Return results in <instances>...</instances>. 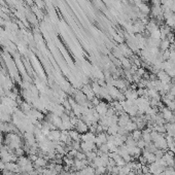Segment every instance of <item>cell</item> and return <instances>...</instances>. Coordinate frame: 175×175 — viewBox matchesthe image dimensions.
Instances as JSON below:
<instances>
[{
  "label": "cell",
  "mask_w": 175,
  "mask_h": 175,
  "mask_svg": "<svg viewBox=\"0 0 175 175\" xmlns=\"http://www.w3.org/2000/svg\"><path fill=\"white\" fill-rule=\"evenodd\" d=\"M60 136H61V131L58 129H54V130H50L46 137H48V139H50V141H53V142H59Z\"/></svg>",
  "instance_id": "cell-10"
},
{
  "label": "cell",
  "mask_w": 175,
  "mask_h": 175,
  "mask_svg": "<svg viewBox=\"0 0 175 175\" xmlns=\"http://www.w3.org/2000/svg\"><path fill=\"white\" fill-rule=\"evenodd\" d=\"M166 151H164V150H162V149H157L156 150L154 154H155V156H156V160L157 159H161L162 157L164 156V154H165Z\"/></svg>",
  "instance_id": "cell-32"
},
{
  "label": "cell",
  "mask_w": 175,
  "mask_h": 175,
  "mask_svg": "<svg viewBox=\"0 0 175 175\" xmlns=\"http://www.w3.org/2000/svg\"><path fill=\"white\" fill-rule=\"evenodd\" d=\"M125 145H127V147H132V146H137V143L136 141L132 138L131 134L127 135V138H126V141H125Z\"/></svg>",
  "instance_id": "cell-19"
},
{
  "label": "cell",
  "mask_w": 175,
  "mask_h": 175,
  "mask_svg": "<svg viewBox=\"0 0 175 175\" xmlns=\"http://www.w3.org/2000/svg\"><path fill=\"white\" fill-rule=\"evenodd\" d=\"M130 121H131V116H130L128 113H126V112H123V113H121L120 116H118V125L120 126V127L125 128Z\"/></svg>",
  "instance_id": "cell-9"
},
{
  "label": "cell",
  "mask_w": 175,
  "mask_h": 175,
  "mask_svg": "<svg viewBox=\"0 0 175 175\" xmlns=\"http://www.w3.org/2000/svg\"><path fill=\"white\" fill-rule=\"evenodd\" d=\"M105 173H107L106 167L101 166V167H97V168H95V175H104Z\"/></svg>",
  "instance_id": "cell-26"
},
{
  "label": "cell",
  "mask_w": 175,
  "mask_h": 175,
  "mask_svg": "<svg viewBox=\"0 0 175 175\" xmlns=\"http://www.w3.org/2000/svg\"><path fill=\"white\" fill-rule=\"evenodd\" d=\"M144 175H154V174H152V173H150V172H147V173H145Z\"/></svg>",
  "instance_id": "cell-38"
},
{
  "label": "cell",
  "mask_w": 175,
  "mask_h": 175,
  "mask_svg": "<svg viewBox=\"0 0 175 175\" xmlns=\"http://www.w3.org/2000/svg\"><path fill=\"white\" fill-rule=\"evenodd\" d=\"M159 111H161L160 114H161L162 118L166 121V123H175V122L173 121V111L172 110L167 108L166 106H164L163 108L160 109Z\"/></svg>",
  "instance_id": "cell-3"
},
{
  "label": "cell",
  "mask_w": 175,
  "mask_h": 175,
  "mask_svg": "<svg viewBox=\"0 0 175 175\" xmlns=\"http://www.w3.org/2000/svg\"><path fill=\"white\" fill-rule=\"evenodd\" d=\"M146 29H147L150 33H152V32L156 31V30H159V29H158L157 24H156L154 21H150L149 23H147V25H146Z\"/></svg>",
  "instance_id": "cell-24"
},
{
  "label": "cell",
  "mask_w": 175,
  "mask_h": 175,
  "mask_svg": "<svg viewBox=\"0 0 175 175\" xmlns=\"http://www.w3.org/2000/svg\"><path fill=\"white\" fill-rule=\"evenodd\" d=\"M121 61L123 62L122 64H123V66L125 67L126 69H130V68H131V63H130V61L127 59V58H124L123 57L121 59Z\"/></svg>",
  "instance_id": "cell-29"
},
{
  "label": "cell",
  "mask_w": 175,
  "mask_h": 175,
  "mask_svg": "<svg viewBox=\"0 0 175 175\" xmlns=\"http://www.w3.org/2000/svg\"><path fill=\"white\" fill-rule=\"evenodd\" d=\"M109 107H110V105H109L106 101L101 100L100 102L94 107V108H95V110L98 112V114L100 116H105L107 113V111H108Z\"/></svg>",
  "instance_id": "cell-1"
},
{
  "label": "cell",
  "mask_w": 175,
  "mask_h": 175,
  "mask_svg": "<svg viewBox=\"0 0 175 175\" xmlns=\"http://www.w3.org/2000/svg\"><path fill=\"white\" fill-rule=\"evenodd\" d=\"M82 93H84V95L86 96V98H88V100H89V101L93 100L94 98L96 97L95 93H94L93 90H92L91 84H84V86H82Z\"/></svg>",
  "instance_id": "cell-5"
},
{
  "label": "cell",
  "mask_w": 175,
  "mask_h": 175,
  "mask_svg": "<svg viewBox=\"0 0 175 175\" xmlns=\"http://www.w3.org/2000/svg\"><path fill=\"white\" fill-rule=\"evenodd\" d=\"M139 8H140V10L142 12V14L147 15L148 12H150V8L148 7V5L144 4V3H140V4H139Z\"/></svg>",
  "instance_id": "cell-27"
},
{
  "label": "cell",
  "mask_w": 175,
  "mask_h": 175,
  "mask_svg": "<svg viewBox=\"0 0 175 175\" xmlns=\"http://www.w3.org/2000/svg\"><path fill=\"white\" fill-rule=\"evenodd\" d=\"M170 151H172L173 154H175V146H174V147H172V148H171V149H170Z\"/></svg>",
  "instance_id": "cell-37"
},
{
  "label": "cell",
  "mask_w": 175,
  "mask_h": 175,
  "mask_svg": "<svg viewBox=\"0 0 175 175\" xmlns=\"http://www.w3.org/2000/svg\"><path fill=\"white\" fill-rule=\"evenodd\" d=\"M116 175H124V174H121V173H120V174H116Z\"/></svg>",
  "instance_id": "cell-42"
},
{
  "label": "cell",
  "mask_w": 175,
  "mask_h": 175,
  "mask_svg": "<svg viewBox=\"0 0 175 175\" xmlns=\"http://www.w3.org/2000/svg\"><path fill=\"white\" fill-rule=\"evenodd\" d=\"M174 102H175V100H174Z\"/></svg>",
  "instance_id": "cell-43"
},
{
  "label": "cell",
  "mask_w": 175,
  "mask_h": 175,
  "mask_svg": "<svg viewBox=\"0 0 175 175\" xmlns=\"http://www.w3.org/2000/svg\"><path fill=\"white\" fill-rule=\"evenodd\" d=\"M118 125H112L109 126L108 129L106 130V132L108 135H116L118 133Z\"/></svg>",
  "instance_id": "cell-21"
},
{
  "label": "cell",
  "mask_w": 175,
  "mask_h": 175,
  "mask_svg": "<svg viewBox=\"0 0 175 175\" xmlns=\"http://www.w3.org/2000/svg\"><path fill=\"white\" fill-rule=\"evenodd\" d=\"M107 133L105 132H101L96 134V138H95V144L97 145V147H99L102 144H105L107 142Z\"/></svg>",
  "instance_id": "cell-7"
},
{
  "label": "cell",
  "mask_w": 175,
  "mask_h": 175,
  "mask_svg": "<svg viewBox=\"0 0 175 175\" xmlns=\"http://www.w3.org/2000/svg\"><path fill=\"white\" fill-rule=\"evenodd\" d=\"M157 78L159 80H161L162 82H172V78L168 75V73L165 70H160L157 73Z\"/></svg>",
  "instance_id": "cell-12"
},
{
  "label": "cell",
  "mask_w": 175,
  "mask_h": 175,
  "mask_svg": "<svg viewBox=\"0 0 175 175\" xmlns=\"http://www.w3.org/2000/svg\"><path fill=\"white\" fill-rule=\"evenodd\" d=\"M165 135L160 134L155 141H152L158 149H162L164 150V151H166V150L168 149V145H167V141H166V138H165Z\"/></svg>",
  "instance_id": "cell-2"
},
{
  "label": "cell",
  "mask_w": 175,
  "mask_h": 175,
  "mask_svg": "<svg viewBox=\"0 0 175 175\" xmlns=\"http://www.w3.org/2000/svg\"><path fill=\"white\" fill-rule=\"evenodd\" d=\"M150 132H151V130L147 129V128L142 130V139L145 141L146 144L152 142V141H151V136H150Z\"/></svg>",
  "instance_id": "cell-17"
},
{
  "label": "cell",
  "mask_w": 175,
  "mask_h": 175,
  "mask_svg": "<svg viewBox=\"0 0 175 175\" xmlns=\"http://www.w3.org/2000/svg\"><path fill=\"white\" fill-rule=\"evenodd\" d=\"M131 136H132V138L137 142L139 139L142 138V130H139V129L134 130L133 132H131Z\"/></svg>",
  "instance_id": "cell-20"
},
{
  "label": "cell",
  "mask_w": 175,
  "mask_h": 175,
  "mask_svg": "<svg viewBox=\"0 0 175 175\" xmlns=\"http://www.w3.org/2000/svg\"><path fill=\"white\" fill-rule=\"evenodd\" d=\"M166 72L168 73V75L170 76L171 78H175V67H173V68L167 70Z\"/></svg>",
  "instance_id": "cell-33"
},
{
  "label": "cell",
  "mask_w": 175,
  "mask_h": 175,
  "mask_svg": "<svg viewBox=\"0 0 175 175\" xmlns=\"http://www.w3.org/2000/svg\"><path fill=\"white\" fill-rule=\"evenodd\" d=\"M173 20H174V22H175V14H173Z\"/></svg>",
  "instance_id": "cell-40"
},
{
  "label": "cell",
  "mask_w": 175,
  "mask_h": 175,
  "mask_svg": "<svg viewBox=\"0 0 175 175\" xmlns=\"http://www.w3.org/2000/svg\"><path fill=\"white\" fill-rule=\"evenodd\" d=\"M142 156H143L144 159L146 160V162H147L148 164L156 162V156H155L154 152H149V151H147V150H143Z\"/></svg>",
  "instance_id": "cell-16"
},
{
  "label": "cell",
  "mask_w": 175,
  "mask_h": 175,
  "mask_svg": "<svg viewBox=\"0 0 175 175\" xmlns=\"http://www.w3.org/2000/svg\"><path fill=\"white\" fill-rule=\"evenodd\" d=\"M75 159L77 160H86V154H84V151H80V150H78L77 152H76V156H75Z\"/></svg>",
  "instance_id": "cell-30"
},
{
  "label": "cell",
  "mask_w": 175,
  "mask_h": 175,
  "mask_svg": "<svg viewBox=\"0 0 175 175\" xmlns=\"http://www.w3.org/2000/svg\"><path fill=\"white\" fill-rule=\"evenodd\" d=\"M80 149L86 154V152L97 150V145L94 142H84V141H82L80 142Z\"/></svg>",
  "instance_id": "cell-6"
},
{
  "label": "cell",
  "mask_w": 175,
  "mask_h": 175,
  "mask_svg": "<svg viewBox=\"0 0 175 175\" xmlns=\"http://www.w3.org/2000/svg\"><path fill=\"white\" fill-rule=\"evenodd\" d=\"M155 175H165V174H164V172H161V173H158V174H155Z\"/></svg>",
  "instance_id": "cell-39"
},
{
  "label": "cell",
  "mask_w": 175,
  "mask_h": 175,
  "mask_svg": "<svg viewBox=\"0 0 175 175\" xmlns=\"http://www.w3.org/2000/svg\"><path fill=\"white\" fill-rule=\"evenodd\" d=\"M165 138H166V141H167V145H168V148H172L175 146V141L173 140L172 136H169V135H165Z\"/></svg>",
  "instance_id": "cell-25"
},
{
  "label": "cell",
  "mask_w": 175,
  "mask_h": 175,
  "mask_svg": "<svg viewBox=\"0 0 175 175\" xmlns=\"http://www.w3.org/2000/svg\"><path fill=\"white\" fill-rule=\"evenodd\" d=\"M154 5H160V0H151Z\"/></svg>",
  "instance_id": "cell-35"
},
{
  "label": "cell",
  "mask_w": 175,
  "mask_h": 175,
  "mask_svg": "<svg viewBox=\"0 0 175 175\" xmlns=\"http://www.w3.org/2000/svg\"><path fill=\"white\" fill-rule=\"evenodd\" d=\"M78 175H95V168L92 167L91 165H88L86 167H84L82 170L77 171Z\"/></svg>",
  "instance_id": "cell-15"
},
{
  "label": "cell",
  "mask_w": 175,
  "mask_h": 175,
  "mask_svg": "<svg viewBox=\"0 0 175 175\" xmlns=\"http://www.w3.org/2000/svg\"><path fill=\"white\" fill-rule=\"evenodd\" d=\"M136 143H137V146H138V147L140 148V149H142V150H143L144 148H145V146H146L145 141H144L142 138H141V139H139V140L137 141Z\"/></svg>",
  "instance_id": "cell-31"
},
{
  "label": "cell",
  "mask_w": 175,
  "mask_h": 175,
  "mask_svg": "<svg viewBox=\"0 0 175 175\" xmlns=\"http://www.w3.org/2000/svg\"><path fill=\"white\" fill-rule=\"evenodd\" d=\"M95 138L96 134H94L91 131H88L84 134H82V141H84V142H94L95 143Z\"/></svg>",
  "instance_id": "cell-14"
},
{
  "label": "cell",
  "mask_w": 175,
  "mask_h": 175,
  "mask_svg": "<svg viewBox=\"0 0 175 175\" xmlns=\"http://www.w3.org/2000/svg\"><path fill=\"white\" fill-rule=\"evenodd\" d=\"M68 133H69L70 138L72 139V141H80L82 140V134H80V133H78L75 129L69 130Z\"/></svg>",
  "instance_id": "cell-18"
},
{
  "label": "cell",
  "mask_w": 175,
  "mask_h": 175,
  "mask_svg": "<svg viewBox=\"0 0 175 175\" xmlns=\"http://www.w3.org/2000/svg\"><path fill=\"white\" fill-rule=\"evenodd\" d=\"M4 142V137H3V134L0 132V145H2V143Z\"/></svg>",
  "instance_id": "cell-34"
},
{
  "label": "cell",
  "mask_w": 175,
  "mask_h": 175,
  "mask_svg": "<svg viewBox=\"0 0 175 175\" xmlns=\"http://www.w3.org/2000/svg\"><path fill=\"white\" fill-rule=\"evenodd\" d=\"M74 129L76 130L80 134H84V133H86L89 131V126L86 125L82 118H78L77 123L75 124L74 126Z\"/></svg>",
  "instance_id": "cell-4"
},
{
  "label": "cell",
  "mask_w": 175,
  "mask_h": 175,
  "mask_svg": "<svg viewBox=\"0 0 175 175\" xmlns=\"http://www.w3.org/2000/svg\"><path fill=\"white\" fill-rule=\"evenodd\" d=\"M128 175H137V174H136V173L134 172V171H131V172H130V173H129V174H128Z\"/></svg>",
  "instance_id": "cell-36"
},
{
  "label": "cell",
  "mask_w": 175,
  "mask_h": 175,
  "mask_svg": "<svg viewBox=\"0 0 175 175\" xmlns=\"http://www.w3.org/2000/svg\"><path fill=\"white\" fill-rule=\"evenodd\" d=\"M124 94H125L126 99H129V100H136L137 98L139 97L138 94H137V90L131 89V88L126 90V91L124 92Z\"/></svg>",
  "instance_id": "cell-13"
},
{
  "label": "cell",
  "mask_w": 175,
  "mask_h": 175,
  "mask_svg": "<svg viewBox=\"0 0 175 175\" xmlns=\"http://www.w3.org/2000/svg\"><path fill=\"white\" fill-rule=\"evenodd\" d=\"M125 129L127 130L128 132L129 133H131V132H133L134 130H136L137 129V125H136V123H134V122L131 120V121L129 122V123L127 124V126L125 127Z\"/></svg>",
  "instance_id": "cell-23"
},
{
  "label": "cell",
  "mask_w": 175,
  "mask_h": 175,
  "mask_svg": "<svg viewBox=\"0 0 175 175\" xmlns=\"http://www.w3.org/2000/svg\"><path fill=\"white\" fill-rule=\"evenodd\" d=\"M160 48L162 50H168V48H170V41L168 39H162V41L160 42Z\"/></svg>",
  "instance_id": "cell-22"
},
{
  "label": "cell",
  "mask_w": 175,
  "mask_h": 175,
  "mask_svg": "<svg viewBox=\"0 0 175 175\" xmlns=\"http://www.w3.org/2000/svg\"><path fill=\"white\" fill-rule=\"evenodd\" d=\"M89 165V161L88 160H77L74 159V164H73L72 169H74V171H80Z\"/></svg>",
  "instance_id": "cell-8"
},
{
  "label": "cell",
  "mask_w": 175,
  "mask_h": 175,
  "mask_svg": "<svg viewBox=\"0 0 175 175\" xmlns=\"http://www.w3.org/2000/svg\"><path fill=\"white\" fill-rule=\"evenodd\" d=\"M164 174L165 175H175V168L174 167H166V169L164 170Z\"/></svg>",
  "instance_id": "cell-28"
},
{
  "label": "cell",
  "mask_w": 175,
  "mask_h": 175,
  "mask_svg": "<svg viewBox=\"0 0 175 175\" xmlns=\"http://www.w3.org/2000/svg\"><path fill=\"white\" fill-rule=\"evenodd\" d=\"M48 162L50 161H48L46 158L40 157V156H39V157L37 158L34 162H33V164H34L35 168H46V167H48Z\"/></svg>",
  "instance_id": "cell-11"
},
{
  "label": "cell",
  "mask_w": 175,
  "mask_h": 175,
  "mask_svg": "<svg viewBox=\"0 0 175 175\" xmlns=\"http://www.w3.org/2000/svg\"><path fill=\"white\" fill-rule=\"evenodd\" d=\"M104 175H111V174H109V173H105Z\"/></svg>",
  "instance_id": "cell-41"
}]
</instances>
